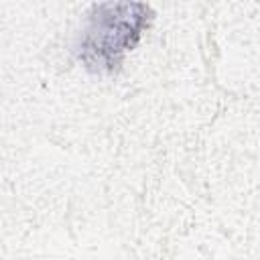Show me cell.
I'll return each mask as SVG.
<instances>
[{"label": "cell", "instance_id": "1", "mask_svg": "<svg viewBox=\"0 0 260 260\" xmlns=\"http://www.w3.org/2000/svg\"><path fill=\"white\" fill-rule=\"evenodd\" d=\"M152 12L140 2H104L91 6L75 45L79 63L93 73H114L140 43Z\"/></svg>", "mask_w": 260, "mask_h": 260}]
</instances>
